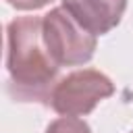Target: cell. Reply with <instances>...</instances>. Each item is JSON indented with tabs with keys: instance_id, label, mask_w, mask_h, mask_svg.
<instances>
[{
	"instance_id": "6",
	"label": "cell",
	"mask_w": 133,
	"mask_h": 133,
	"mask_svg": "<svg viewBox=\"0 0 133 133\" xmlns=\"http://www.w3.org/2000/svg\"><path fill=\"white\" fill-rule=\"evenodd\" d=\"M6 2L17 10H37V8H44L46 4H50L52 0H6Z\"/></svg>"
},
{
	"instance_id": "4",
	"label": "cell",
	"mask_w": 133,
	"mask_h": 133,
	"mask_svg": "<svg viewBox=\"0 0 133 133\" xmlns=\"http://www.w3.org/2000/svg\"><path fill=\"white\" fill-rule=\"evenodd\" d=\"M62 6L85 31L104 35L121 23L127 0H62Z\"/></svg>"
},
{
	"instance_id": "2",
	"label": "cell",
	"mask_w": 133,
	"mask_h": 133,
	"mask_svg": "<svg viewBox=\"0 0 133 133\" xmlns=\"http://www.w3.org/2000/svg\"><path fill=\"white\" fill-rule=\"evenodd\" d=\"M44 44L58 66H79L94 58L96 35L85 31L64 6H56L42 17Z\"/></svg>"
},
{
	"instance_id": "3",
	"label": "cell",
	"mask_w": 133,
	"mask_h": 133,
	"mask_svg": "<svg viewBox=\"0 0 133 133\" xmlns=\"http://www.w3.org/2000/svg\"><path fill=\"white\" fill-rule=\"evenodd\" d=\"M114 94L110 77L96 69H79L58 79L48 96V106L60 116H85Z\"/></svg>"
},
{
	"instance_id": "7",
	"label": "cell",
	"mask_w": 133,
	"mask_h": 133,
	"mask_svg": "<svg viewBox=\"0 0 133 133\" xmlns=\"http://www.w3.org/2000/svg\"><path fill=\"white\" fill-rule=\"evenodd\" d=\"M131 133H133V131H131Z\"/></svg>"
},
{
	"instance_id": "1",
	"label": "cell",
	"mask_w": 133,
	"mask_h": 133,
	"mask_svg": "<svg viewBox=\"0 0 133 133\" xmlns=\"http://www.w3.org/2000/svg\"><path fill=\"white\" fill-rule=\"evenodd\" d=\"M6 69L17 100L48 104L60 66L52 60L44 44L42 17H17L8 23Z\"/></svg>"
},
{
	"instance_id": "5",
	"label": "cell",
	"mask_w": 133,
	"mask_h": 133,
	"mask_svg": "<svg viewBox=\"0 0 133 133\" xmlns=\"http://www.w3.org/2000/svg\"><path fill=\"white\" fill-rule=\"evenodd\" d=\"M44 133H91L89 125L83 118L77 116H60L56 121H52Z\"/></svg>"
}]
</instances>
